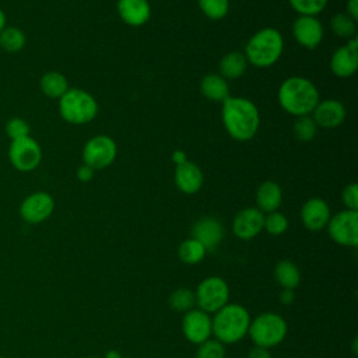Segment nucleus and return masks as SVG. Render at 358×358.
Segmentation results:
<instances>
[{
    "mask_svg": "<svg viewBox=\"0 0 358 358\" xmlns=\"http://www.w3.org/2000/svg\"><path fill=\"white\" fill-rule=\"evenodd\" d=\"M222 123L228 134L238 141H248L255 137L260 124L257 106L241 96H229L222 102Z\"/></svg>",
    "mask_w": 358,
    "mask_h": 358,
    "instance_id": "obj_1",
    "label": "nucleus"
},
{
    "mask_svg": "<svg viewBox=\"0 0 358 358\" xmlns=\"http://www.w3.org/2000/svg\"><path fill=\"white\" fill-rule=\"evenodd\" d=\"M278 102L281 108L294 116L309 115L319 102V91L315 84L299 76L282 81L278 88Z\"/></svg>",
    "mask_w": 358,
    "mask_h": 358,
    "instance_id": "obj_2",
    "label": "nucleus"
},
{
    "mask_svg": "<svg viewBox=\"0 0 358 358\" xmlns=\"http://www.w3.org/2000/svg\"><path fill=\"white\" fill-rule=\"evenodd\" d=\"M284 39L280 31L267 27L250 36L245 48V57L256 67H270L280 59Z\"/></svg>",
    "mask_w": 358,
    "mask_h": 358,
    "instance_id": "obj_3",
    "label": "nucleus"
},
{
    "mask_svg": "<svg viewBox=\"0 0 358 358\" xmlns=\"http://www.w3.org/2000/svg\"><path fill=\"white\" fill-rule=\"evenodd\" d=\"M250 317L248 310L238 303H227L215 312L211 320L213 333L221 343H235L243 338L249 330Z\"/></svg>",
    "mask_w": 358,
    "mask_h": 358,
    "instance_id": "obj_4",
    "label": "nucleus"
},
{
    "mask_svg": "<svg viewBox=\"0 0 358 358\" xmlns=\"http://www.w3.org/2000/svg\"><path fill=\"white\" fill-rule=\"evenodd\" d=\"M59 113L67 123L84 124L96 116L98 103L85 90L69 88L59 99Z\"/></svg>",
    "mask_w": 358,
    "mask_h": 358,
    "instance_id": "obj_5",
    "label": "nucleus"
},
{
    "mask_svg": "<svg viewBox=\"0 0 358 358\" xmlns=\"http://www.w3.org/2000/svg\"><path fill=\"white\" fill-rule=\"evenodd\" d=\"M248 333L257 347L268 348L280 344L284 340L287 334V323L280 315L266 312L250 322Z\"/></svg>",
    "mask_w": 358,
    "mask_h": 358,
    "instance_id": "obj_6",
    "label": "nucleus"
},
{
    "mask_svg": "<svg viewBox=\"0 0 358 358\" xmlns=\"http://www.w3.org/2000/svg\"><path fill=\"white\" fill-rule=\"evenodd\" d=\"M8 159L17 171L31 172L38 168L42 161V148L31 136L11 140L8 147Z\"/></svg>",
    "mask_w": 358,
    "mask_h": 358,
    "instance_id": "obj_7",
    "label": "nucleus"
},
{
    "mask_svg": "<svg viewBox=\"0 0 358 358\" xmlns=\"http://www.w3.org/2000/svg\"><path fill=\"white\" fill-rule=\"evenodd\" d=\"M194 296L201 310L214 313L227 305L229 289L221 277H207L197 285Z\"/></svg>",
    "mask_w": 358,
    "mask_h": 358,
    "instance_id": "obj_8",
    "label": "nucleus"
},
{
    "mask_svg": "<svg viewBox=\"0 0 358 358\" xmlns=\"http://www.w3.org/2000/svg\"><path fill=\"white\" fill-rule=\"evenodd\" d=\"M117 154L116 143L112 137L99 134L90 138L83 148V161L92 169H103L109 166Z\"/></svg>",
    "mask_w": 358,
    "mask_h": 358,
    "instance_id": "obj_9",
    "label": "nucleus"
},
{
    "mask_svg": "<svg viewBox=\"0 0 358 358\" xmlns=\"http://www.w3.org/2000/svg\"><path fill=\"white\" fill-rule=\"evenodd\" d=\"M330 238L343 246H357L358 243V211L343 210L330 217L327 222Z\"/></svg>",
    "mask_w": 358,
    "mask_h": 358,
    "instance_id": "obj_10",
    "label": "nucleus"
},
{
    "mask_svg": "<svg viewBox=\"0 0 358 358\" xmlns=\"http://www.w3.org/2000/svg\"><path fill=\"white\" fill-rule=\"evenodd\" d=\"M55 210V200L48 192H34L28 194L20 206V215L28 224L46 221Z\"/></svg>",
    "mask_w": 358,
    "mask_h": 358,
    "instance_id": "obj_11",
    "label": "nucleus"
},
{
    "mask_svg": "<svg viewBox=\"0 0 358 358\" xmlns=\"http://www.w3.org/2000/svg\"><path fill=\"white\" fill-rule=\"evenodd\" d=\"M182 330L189 341L201 344L208 340L213 333L211 317L201 309H190L183 316Z\"/></svg>",
    "mask_w": 358,
    "mask_h": 358,
    "instance_id": "obj_12",
    "label": "nucleus"
},
{
    "mask_svg": "<svg viewBox=\"0 0 358 358\" xmlns=\"http://www.w3.org/2000/svg\"><path fill=\"white\" fill-rule=\"evenodd\" d=\"M292 35L301 46L315 49L323 39V27L313 15H299L292 24Z\"/></svg>",
    "mask_w": 358,
    "mask_h": 358,
    "instance_id": "obj_13",
    "label": "nucleus"
},
{
    "mask_svg": "<svg viewBox=\"0 0 358 358\" xmlns=\"http://www.w3.org/2000/svg\"><path fill=\"white\" fill-rule=\"evenodd\" d=\"M264 225V214L257 207H246L241 210L232 224V231L239 239H252L255 238Z\"/></svg>",
    "mask_w": 358,
    "mask_h": 358,
    "instance_id": "obj_14",
    "label": "nucleus"
},
{
    "mask_svg": "<svg viewBox=\"0 0 358 358\" xmlns=\"http://www.w3.org/2000/svg\"><path fill=\"white\" fill-rule=\"evenodd\" d=\"M313 112V120L317 126L324 129H336L338 127L345 117V108L337 99H326L317 102Z\"/></svg>",
    "mask_w": 358,
    "mask_h": 358,
    "instance_id": "obj_15",
    "label": "nucleus"
},
{
    "mask_svg": "<svg viewBox=\"0 0 358 358\" xmlns=\"http://www.w3.org/2000/svg\"><path fill=\"white\" fill-rule=\"evenodd\" d=\"M301 220L308 229L320 231L327 225L330 220V208L324 200L312 197L302 206Z\"/></svg>",
    "mask_w": 358,
    "mask_h": 358,
    "instance_id": "obj_16",
    "label": "nucleus"
},
{
    "mask_svg": "<svg viewBox=\"0 0 358 358\" xmlns=\"http://www.w3.org/2000/svg\"><path fill=\"white\" fill-rule=\"evenodd\" d=\"M192 234L193 238L206 248V250H213L217 248L224 236L221 222L213 217H204L196 221Z\"/></svg>",
    "mask_w": 358,
    "mask_h": 358,
    "instance_id": "obj_17",
    "label": "nucleus"
},
{
    "mask_svg": "<svg viewBox=\"0 0 358 358\" xmlns=\"http://www.w3.org/2000/svg\"><path fill=\"white\" fill-rule=\"evenodd\" d=\"M173 180L180 192L186 194H194L201 189L204 178L201 169L196 164L186 161L180 165H176Z\"/></svg>",
    "mask_w": 358,
    "mask_h": 358,
    "instance_id": "obj_18",
    "label": "nucleus"
},
{
    "mask_svg": "<svg viewBox=\"0 0 358 358\" xmlns=\"http://www.w3.org/2000/svg\"><path fill=\"white\" fill-rule=\"evenodd\" d=\"M117 13L127 25L140 27L150 20L151 7L148 0H117Z\"/></svg>",
    "mask_w": 358,
    "mask_h": 358,
    "instance_id": "obj_19",
    "label": "nucleus"
},
{
    "mask_svg": "<svg viewBox=\"0 0 358 358\" xmlns=\"http://www.w3.org/2000/svg\"><path fill=\"white\" fill-rule=\"evenodd\" d=\"M358 67V53L350 49L347 45L334 50L330 59V70L340 78L351 77Z\"/></svg>",
    "mask_w": 358,
    "mask_h": 358,
    "instance_id": "obj_20",
    "label": "nucleus"
},
{
    "mask_svg": "<svg viewBox=\"0 0 358 358\" xmlns=\"http://www.w3.org/2000/svg\"><path fill=\"white\" fill-rule=\"evenodd\" d=\"M282 201L281 187L273 180H264L256 192V203L257 208L262 213H273L277 211Z\"/></svg>",
    "mask_w": 358,
    "mask_h": 358,
    "instance_id": "obj_21",
    "label": "nucleus"
},
{
    "mask_svg": "<svg viewBox=\"0 0 358 358\" xmlns=\"http://www.w3.org/2000/svg\"><path fill=\"white\" fill-rule=\"evenodd\" d=\"M201 94L214 102H224L229 98V87L224 77L220 74H207L200 81Z\"/></svg>",
    "mask_w": 358,
    "mask_h": 358,
    "instance_id": "obj_22",
    "label": "nucleus"
},
{
    "mask_svg": "<svg viewBox=\"0 0 358 358\" xmlns=\"http://www.w3.org/2000/svg\"><path fill=\"white\" fill-rule=\"evenodd\" d=\"M39 87L48 98L60 99L69 90V81L59 71H48L41 77Z\"/></svg>",
    "mask_w": 358,
    "mask_h": 358,
    "instance_id": "obj_23",
    "label": "nucleus"
},
{
    "mask_svg": "<svg viewBox=\"0 0 358 358\" xmlns=\"http://www.w3.org/2000/svg\"><path fill=\"white\" fill-rule=\"evenodd\" d=\"M248 67V60L241 52H229L220 62V76L224 78H239Z\"/></svg>",
    "mask_w": 358,
    "mask_h": 358,
    "instance_id": "obj_24",
    "label": "nucleus"
},
{
    "mask_svg": "<svg viewBox=\"0 0 358 358\" xmlns=\"http://www.w3.org/2000/svg\"><path fill=\"white\" fill-rule=\"evenodd\" d=\"M27 36L22 29L6 25L0 31V48L7 53H18L25 48Z\"/></svg>",
    "mask_w": 358,
    "mask_h": 358,
    "instance_id": "obj_25",
    "label": "nucleus"
},
{
    "mask_svg": "<svg viewBox=\"0 0 358 358\" xmlns=\"http://www.w3.org/2000/svg\"><path fill=\"white\" fill-rule=\"evenodd\" d=\"M274 277L277 282L287 289H294L301 281V274L298 267L289 260H282L277 263L274 268Z\"/></svg>",
    "mask_w": 358,
    "mask_h": 358,
    "instance_id": "obj_26",
    "label": "nucleus"
},
{
    "mask_svg": "<svg viewBox=\"0 0 358 358\" xmlns=\"http://www.w3.org/2000/svg\"><path fill=\"white\" fill-rule=\"evenodd\" d=\"M206 252H207L206 248L199 241H196L194 238H190L180 243L178 256L186 264H196L200 260H203Z\"/></svg>",
    "mask_w": 358,
    "mask_h": 358,
    "instance_id": "obj_27",
    "label": "nucleus"
},
{
    "mask_svg": "<svg viewBox=\"0 0 358 358\" xmlns=\"http://www.w3.org/2000/svg\"><path fill=\"white\" fill-rule=\"evenodd\" d=\"M168 303H169V306H171L173 310H176V312H185V313H186L187 310H190V309L194 306V303H196V296H194V292H193L192 289L182 287V288L175 289V291L171 294V296H169V299H168Z\"/></svg>",
    "mask_w": 358,
    "mask_h": 358,
    "instance_id": "obj_28",
    "label": "nucleus"
},
{
    "mask_svg": "<svg viewBox=\"0 0 358 358\" xmlns=\"http://www.w3.org/2000/svg\"><path fill=\"white\" fill-rule=\"evenodd\" d=\"M330 28L333 34L340 38H351L355 34V20H352L347 13L334 14L330 20Z\"/></svg>",
    "mask_w": 358,
    "mask_h": 358,
    "instance_id": "obj_29",
    "label": "nucleus"
},
{
    "mask_svg": "<svg viewBox=\"0 0 358 358\" xmlns=\"http://www.w3.org/2000/svg\"><path fill=\"white\" fill-rule=\"evenodd\" d=\"M316 133H317V124L315 123L312 116L305 115V116H299L295 120L294 134L299 141H302V143L312 141L313 137L316 136Z\"/></svg>",
    "mask_w": 358,
    "mask_h": 358,
    "instance_id": "obj_30",
    "label": "nucleus"
},
{
    "mask_svg": "<svg viewBox=\"0 0 358 358\" xmlns=\"http://www.w3.org/2000/svg\"><path fill=\"white\" fill-rule=\"evenodd\" d=\"M197 4L210 20H222L229 10V0H197Z\"/></svg>",
    "mask_w": 358,
    "mask_h": 358,
    "instance_id": "obj_31",
    "label": "nucleus"
},
{
    "mask_svg": "<svg viewBox=\"0 0 358 358\" xmlns=\"http://www.w3.org/2000/svg\"><path fill=\"white\" fill-rule=\"evenodd\" d=\"M291 7L299 15H317L327 4V0H288Z\"/></svg>",
    "mask_w": 358,
    "mask_h": 358,
    "instance_id": "obj_32",
    "label": "nucleus"
},
{
    "mask_svg": "<svg viewBox=\"0 0 358 358\" xmlns=\"http://www.w3.org/2000/svg\"><path fill=\"white\" fill-rule=\"evenodd\" d=\"M263 228L270 235H281L288 228V220L284 214H281L278 211H273V213H268L267 215H264Z\"/></svg>",
    "mask_w": 358,
    "mask_h": 358,
    "instance_id": "obj_33",
    "label": "nucleus"
},
{
    "mask_svg": "<svg viewBox=\"0 0 358 358\" xmlns=\"http://www.w3.org/2000/svg\"><path fill=\"white\" fill-rule=\"evenodd\" d=\"M4 131L10 140H17L29 136V124L22 117H10L4 124Z\"/></svg>",
    "mask_w": 358,
    "mask_h": 358,
    "instance_id": "obj_34",
    "label": "nucleus"
},
{
    "mask_svg": "<svg viewBox=\"0 0 358 358\" xmlns=\"http://www.w3.org/2000/svg\"><path fill=\"white\" fill-rule=\"evenodd\" d=\"M225 348L224 344L218 340H206L199 344L196 358H224Z\"/></svg>",
    "mask_w": 358,
    "mask_h": 358,
    "instance_id": "obj_35",
    "label": "nucleus"
},
{
    "mask_svg": "<svg viewBox=\"0 0 358 358\" xmlns=\"http://www.w3.org/2000/svg\"><path fill=\"white\" fill-rule=\"evenodd\" d=\"M343 203L345 204L347 210H358V186L357 183H350L343 190Z\"/></svg>",
    "mask_w": 358,
    "mask_h": 358,
    "instance_id": "obj_36",
    "label": "nucleus"
},
{
    "mask_svg": "<svg viewBox=\"0 0 358 358\" xmlns=\"http://www.w3.org/2000/svg\"><path fill=\"white\" fill-rule=\"evenodd\" d=\"M94 171L91 166L83 164L81 166H78L77 169V179L81 182H90L94 178Z\"/></svg>",
    "mask_w": 358,
    "mask_h": 358,
    "instance_id": "obj_37",
    "label": "nucleus"
},
{
    "mask_svg": "<svg viewBox=\"0 0 358 358\" xmlns=\"http://www.w3.org/2000/svg\"><path fill=\"white\" fill-rule=\"evenodd\" d=\"M248 358H271L270 357V352L267 348H263V347H255L250 350Z\"/></svg>",
    "mask_w": 358,
    "mask_h": 358,
    "instance_id": "obj_38",
    "label": "nucleus"
},
{
    "mask_svg": "<svg viewBox=\"0 0 358 358\" xmlns=\"http://www.w3.org/2000/svg\"><path fill=\"white\" fill-rule=\"evenodd\" d=\"M347 14L352 20H358V0H348L347 1Z\"/></svg>",
    "mask_w": 358,
    "mask_h": 358,
    "instance_id": "obj_39",
    "label": "nucleus"
},
{
    "mask_svg": "<svg viewBox=\"0 0 358 358\" xmlns=\"http://www.w3.org/2000/svg\"><path fill=\"white\" fill-rule=\"evenodd\" d=\"M280 301L284 303V305H291L294 302V291L292 289H287L284 288L280 294Z\"/></svg>",
    "mask_w": 358,
    "mask_h": 358,
    "instance_id": "obj_40",
    "label": "nucleus"
},
{
    "mask_svg": "<svg viewBox=\"0 0 358 358\" xmlns=\"http://www.w3.org/2000/svg\"><path fill=\"white\" fill-rule=\"evenodd\" d=\"M172 161L175 162V165H180V164H183V162L187 161V155H186L185 151L176 150V151L172 152Z\"/></svg>",
    "mask_w": 358,
    "mask_h": 358,
    "instance_id": "obj_41",
    "label": "nucleus"
},
{
    "mask_svg": "<svg viewBox=\"0 0 358 358\" xmlns=\"http://www.w3.org/2000/svg\"><path fill=\"white\" fill-rule=\"evenodd\" d=\"M7 25V17H6V13L0 8V31Z\"/></svg>",
    "mask_w": 358,
    "mask_h": 358,
    "instance_id": "obj_42",
    "label": "nucleus"
},
{
    "mask_svg": "<svg viewBox=\"0 0 358 358\" xmlns=\"http://www.w3.org/2000/svg\"><path fill=\"white\" fill-rule=\"evenodd\" d=\"M105 358H122V355H120L117 351L112 350V351H108V352H106Z\"/></svg>",
    "mask_w": 358,
    "mask_h": 358,
    "instance_id": "obj_43",
    "label": "nucleus"
},
{
    "mask_svg": "<svg viewBox=\"0 0 358 358\" xmlns=\"http://www.w3.org/2000/svg\"><path fill=\"white\" fill-rule=\"evenodd\" d=\"M87 358H99V357H87Z\"/></svg>",
    "mask_w": 358,
    "mask_h": 358,
    "instance_id": "obj_44",
    "label": "nucleus"
},
{
    "mask_svg": "<svg viewBox=\"0 0 358 358\" xmlns=\"http://www.w3.org/2000/svg\"><path fill=\"white\" fill-rule=\"evenodd\" d=\"M0 358H6V357H3V355H0Z\"/></svg>",
    "mask_w": 358,
    "mask_h": 358,
    "instance_id": "obj_45",
    "label": "nucleus"
}]
</instances>
